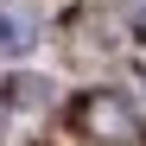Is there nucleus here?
<instances>
[{
    "label": "nucleus",
    "instance_id": "f03ea898",
    "mask_svg": "<svg viewBox=\"0 0 146 146\" xmlns=\"http://www.w3.org/2000/svg\"><path fill=\"white\" fill-rule=\"evenodd\" d=\"M32 38H38L32 13H19V7H0V57H26V51H32Z\"/></svg>",
    "mask_w": 146,
    "mask_h": 146
},
{
    "label": "nucleus",
    "instance_id": "7ed1b4c3",
    "mask_svg": "<svg viewBox=\"0 0 146 146\" xmlns=\"http://www.w3.org/2000/svg\"><path fill=\"white\" fill-rule=\"evenodd\" d=\"M44 95H51V83H38V76H19V83H13V102H19V108H38Z\"/></svg>",
    "mask_w": 146,
    "mask_h": 146
},
{
    "label": "nucleus",
    "instance_id": "f257e3e1",
    "mask_svg": "<svg viewBox=\"0 0 146 146\" xmlns=\"http://www.w3.org/2000/svg\"><path fill=\"white\" fill-rule=\"evenodd\" d=\"M76 121H83L89 133H121V140H133V114L121 108L114 95H89V102L76 108Z\"/></svg>",
    "mask_w": 146,
    "mask_h": 146
}]
</instances>
